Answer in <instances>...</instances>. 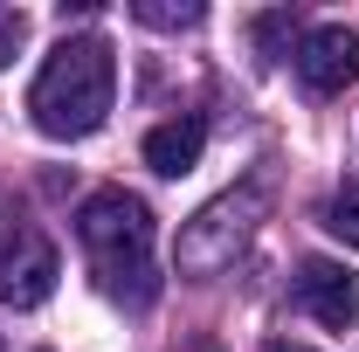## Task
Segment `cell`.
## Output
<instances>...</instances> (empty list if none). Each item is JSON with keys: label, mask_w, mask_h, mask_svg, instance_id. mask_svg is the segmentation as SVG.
Masks as SVG:
<instances>
[{"label": "cell", "mask_w": 359, "mask_h": 352, "mask_svg": "<svg viewBox=\"0 0 359 352\" xmlns=\"http://www.w3.org/2000/svg\"><path fill=\"white\" fill-rule=\"evenodd\" d=\"M283 35H297V14H263V21H256V42H263L269 55L283 48Z\"/></svg>", "instance_id": "obj_11"}, {"label": "cell", "mask_w": 359, "mask_h": 352, "mask_svg": "<svg viewBox=\"0 0 359 352\" xmlns=\"http://www.w3.org/2000/svg\"><path fill=\"white\" fill-rule=\"evenodd\" d=\"M111 97H118L111 42L104 35H69L28 83V118H35L42 138H90L111 118Z\"/></svg>", "instance_id": "obj_1"}, {"label": "cell", "mask_w": 359, "mask_h": 352, "mask_svg": "<svg viewBox=\"0 0 359 352\" xmlns=\"http://www.w3.org/2000/svg\"><path fill=\"white\" fill-rule=\"evenodd\" d=\"M55 276H62V263H55V249H48L42 235H14V242H0V304L35 311L48 290H55Z\"/></svg>", "instance_id": "obj_4"}, {"label": "cell", "mask_w": 359, "mask_h": 352, "mask_svg": "<svg viewBox=\"0 0 359 352\" xmlns=\"http://www.w3.org/2000/svg\"><path fill=\"white\" fill-rule=\"evenodd\" d=\"M132 21H145V28H201V7H194V0H180V7H166V0H138Z\"/></svg>", "instance_id": "obj_9"}, {"label": "cell", "mask_w": 359, "mask_h": 352, "mask_svg": "<svg viewBox=\"0 0 359 352\" xmlns=\"http://www.w3.org/2000/svg\"><path fill=\"white\" fill-rule=\"evenodd\" d=\"M325 228H332L346 249H359V173H353V180H339V194L325 201Z\"/></svg>", "instance_id": "obj_8"}, {"label": "cell", "mask_w": 359, "mask_h": 352, "mask_svg": "<svg viewBox=\"0 0 359 352\" xmlns=\"http://www.w3.org/2000/svg\"><path fill=\"white\" fill-rule=\"evenodd\" d=\"M263 352H311V346H290V339H276V346H263Z\"/></svg>", "instance_id": "obj_12"}, {"label": "cell", "mask_w": 359, "mask_h": 352, "mask_svg": "<svg viewBox=\"0 0 359 352\" xmlns=\"http://www.w3.org/2000/svg\"><path fill=\"white\" fill-rule=\"evenodd\" d=\"M21 48H28V14H0V69H14Z\"/></svg>", "instance_id": "obj_10"}, {"label": "cell", "mask_w": 359, "mask_h": 352, "mask_svg": "<svg viewBox=\"0 0 359 352\" xmlns=\"http://www.w3.org/2000/svg\"><path fill=\"white\" fill-rule=\"evenodd\" d=\"M76 242L90 249V263H97V283H104V297H125V304H152V263H145V249H152V208L125 194V187H97L83 208H76Z\"/></svg>", "instance_id": "obj_2"}, {"label": "cell", "mask_w": 359, "mask_h": 352, "mask_svg": "<svg viewBox=\"0 0 359 352\" xmlns=\"http://www.w3.org/2000/svg\"><path fill=\"white\" fill-rule=\"evenodd\" d=\"M0 352H7V339H0Z\"/></svg>", "instance_id": "obj_13"}, {"label": "cell", "mask_w": 359, "mask_h": 352, "mask_svg": "<svg viewBox=\"0 0 359 352\" xmlns=\"http://www.w3.org/2000/svg\"><path fill=\"white\" fill-rule=\"evenodd\" d=\"M297 304L311 311L318 325H332V332H353V318H359V276L346 263L304 256V263H297Z\"/></svg>", "instance_id": "obj_6"}, {"label": "cell", "mask_w": 359, "mask_h": 352, "mask_svg": "<svg viewBox=\"0 0 359 352\" xmlns=\"http://www.w3.org/2000/svg\"><path fill=\"white\" fill-rule=\"evenodd\" d=\"M201 152H208V125H201V118H166V125H152V132H145V166H152V173H166V180L194 173V166H201Z\"/></svg>", "instance_id": "obj_7"}, {"label": "cell", "mask_w": 359, "mask_h": 352, "mask_svg": "<svg viewBox=\"0 0 359 352\" xmlns=\"http://www.w3.org/2000/svg\"><path fill=\"white\" fill-rule=\"evenodd\" d=\"M263 215H269V187H263V180H242V187L215 194L208 208H194V215L180 221L173 263L187 269V276H215V269H228L242 249H249V235H256Z\"/></svg>", "instance_id": "obj_3"}, {"label": "cell", "mask_w": 359, "mask_h": 352, "mask_svg": "<svg viewBox=\"0 0 359 352\" xmlns=\"http://www.w3.org/2000/svg\"><path fill=\"white\" fill-rule=\"evenodd\" d=\"M297 76H304V90H318V97L346 90L359 76V28H346V21L311 28V35L297 42Z\"/></svg>", "instance_id": "obj_5"}]
</instances>
